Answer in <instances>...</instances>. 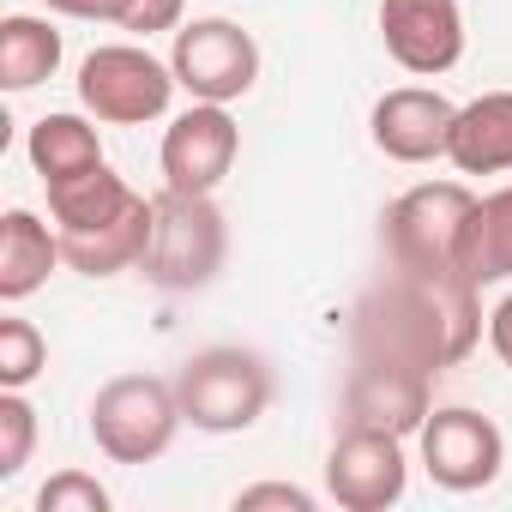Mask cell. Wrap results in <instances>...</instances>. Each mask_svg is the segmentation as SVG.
<instances>
[{"label": "cell", "mask_w": 512, "mask_h": 512, "mask_svg": "<svg viewBox=\"0 0 512 512\" xmlns=\"http://www.w3.org/2000/svg\"><path fill=\"white\" fill-rule=\"evenodd\" d=\"M482 290L458 272H398L356 308V356L410 362L440 374L464 362L482 338Z\"/></svg>", "instance_id": "1"}, {"label": "cell", "mask_w": 512, "mask_h": 512, "mask_svg": "<svg viewBox=\"0 0 512 512\" xmlns=\"http://www.w3.org/2000/svg\"><path fill=\"white\" fill-rule=\"evenodd\" d=\"M223 253H229V229H223V211L211 205V193L163 187L151 199V247L139 266L157 290H169V296L205 290L223 272Z\"/></svg>", "instance_id": "2"}, {"label": "cell", "mask_w": 512, "mask_h": 512, "mask_svg": "<svg viewBox=\"0 0 512 512\" xmlns=\"http://www.w3.org/2000/svg\"><path fill=\"white\" fill-rule=\"evenodd\" d=\"M175 398H181V416L199 434H241L272 404V368L253 350L217 344V350H199V356L181 362Z\"/></svg>", "instance_id": "3"}, {"label": "cell", "mask_w": 512, "mask_h": 512, "mask_svg": "<svg viewBox=\"0 0 512 512\" xmlns=\"http://www.w3.org/2000/svg\"><path fill=\"white\" fill-rule=\"evenodd\" d=\"M181 398L157 374H115L91 398V440L109 464H151L175 446L181 428Z\"/></svg>", "instance_id": "4"}, {"label": "cell", "mask_w": 512, "mask_h": 512, "mask_svg": "<svg viewBox=\"0 0 512 512\" xmlns=\"http://www.w3.org/2000/svg\"><path fill=\"white\" fill-rule=\"evenodd\" d=\"M476 211L464 181H422L386 205V260L398 272H458V241ZM464 278V272H458Z\"/></svg>", "instance_id": "5"}, {"label": "cell", "mask_w": 512, "mask_h": 512, "mask_svg": "<svg viewBox=\"0 0 512 512\" xmlns=\"http://www.w3.org/2000/svg\"><path fill=\"white\" fill-rule=\"evenodd\" d=\"M169 97H175V67L139 43H103L79 67V103L109 127H145L169 109Z\"/></svg>", "instance_id": "6"}, {"label": "cell", "mask_w": 512, "mask_h": 512, "mask_svg": "<svg viewBox=\"0 0 512 512\" xmlns=\"http://www.w3.org/2000/svg\"><path fill=\"white\" fill-rule=\"evenodd\" d=\"M169 67L193 103H235L260 85V43L235 19H193L175 31Z\"/></svg>", "instance_id": "7"}, {"label": "cell", "mask_w": 512, "mask_h": 512, "mask_svg": "<svg viewBox=\"0 0 512 512\" xmlns=\"http://www.w3.org/2000/svg\"><path fill=\"white\" fill-rule=\"evenodd\" d=\"M410 488V464H404V434L392 428H368L350 422L326 458V494L344 512H386L398 506Z\"/></svg>", "instance_id": "8"}, {"label": "cell", "mask_w": 512, "mask_h": 512, "mask_svg": "<svg viewBox=\"0 0 512 512\" xmlns=\"http://www.w3.org/2000/svg\"><path fill=\"white\" fill-rule=\"evenodd\" d=\"M416 440H422V470H428L446 494H476V488H488V482L500 476V464H506L500 428H494L482 410H464V404L428 410V422H422Z\"/></svg>", "instance_id": "9"}, {"label": "cell", "mask_w": 512, "mask_h": 512, "mask_svg": "<svg viewBox=\"0 0 512 512\" xmlns=\"http://www.w3.org/2000/svg\"><path fill=\"white\" fill-rule=\"evenodd\" d=\"M235 151H241V127L229 115V103H193L169 121L163 133V187H181V193H217L223 175L235 169Z\"/></svg>", "instance_id": "10"}, {"label": "cell", "mask_w": 512, "mask_h": 512, "mask_svg": "<svg viewBox=\"0 0 512 512\" xmlns=\"http://www.w3.org/2000/svg\"><path fill=\"white\" fill-rule=\"evenodd\" d=\"M380 43L404 73L440 79L464 61V13L458 0H380Z\"/></svg>", "instance_id": "11"}, {"label": "cell", "mask_w": 512, "mask_h": 512, "mask_svg": "<svg viewBox=\"0 0 512 512\" xmlns=\"http://www.w3.org/2000/svg\"><path fill=\"white\" fill-rule=\"evenodd\" d=\"M452 121H458V103H446L440 91L428 85H398L374 103L368 127H374V145L392 157V163H434L446 157V139H452Z\"/></svg>", "instance_id": "12"}, {"label": "cell", "mask_w": 512, "mask_h": 512, "mask_svg": "<svg viewBox=\"0 0 512 512\" xmlns=\"http://www.w3.org/2000/svg\"><path fill=\"white\" fill-rule=\"evenodd\" d=\"M428 386H434V374H422V368H410V362L356 356L344 410H350V422H368V428L422 434V422H428Z\"/></svg>", "instance_id": "13"}, {"label": "cell", "mask_w": 512, "mask_h": 512, "mask_svg": "<svg viewBox=\"0 0 512 512\" xmlns=\"http://www.w3.org/2000/svg\"><path fill=\"white\" fill-rule=\"evenodd\" d=\"M446 157L458 175H506L512 169V91H482L458 109Z\"/></svg>", "instance_id": "14"}, {"label": "cell", "mask_w": 512, "mask_h": 512, "mask_svg": "<svg viewBox=\"0 0 512 512\" xmlns=\"http://www.w3.org/2000/svg\"><path fill=\"white\" fill-rule=\"evenodd\" d=\"M61 260H67L61 229H49L37 211H7L0 217V302L37 296Z\"/></svg>", "instance_id": "15"}, {"label": "cell", "mask_w": 512, "mask_h": 512, "mask_svg": "<svg viewBox=\"0 0 512 512\" xmlns=\"http://www.w3.org/2000/svg\"><path fill=\"white\" fill-rule=\"evenodd\" d=\"M127 205H139V193H133L109 163H97V169H85V175H73V181H55V187H49V217H55L61 241H67V235H91V229L115 223Z\"/></svg>", "instance_id": "16"}, {"label": "cell", "mask_w": 512, "mask_h": 512, "mask_svg": "<svg viewBox=\"0 0 512 512\" xmlns=\"http://www.w3.org/2000/svg\"><path fill=\"white\" fill-rule=\"evenodd\" d=\"M458 272L476 290L512 278V187L476 199V211L464 223V241H458Z\"/></svg>", "instance_id": "17"}, {"label": "cell", "mask_w": 512, "mask_h": 512, "mask_svg": "<svg viewBox=\"0 0 512 512\" xmlns=\"http://www.w3.org/2000/svg\"><path fill=\"white\" fill-rule=\"evenodd\" d=\"M25 157L43 175V187H55V181H73V175L97 169L103 163V139H97V127L85 115H43L31 127V139H25Z\"/></svg>", "instance_id": "18"}, {"label": "cell", "mask_w": 512, "mask_h": 512, "mask_svg": "<svg viewBox=\"0 0 512 512\" xmlns=\"http://www.w3.org/2000/svg\"><path fill=\"white\" fill-rule=\"evenodd\" d=\"M61 67V31L49 19L13 13L0 25V85L7 91H37L43 79H55Z\"/></svg>", "instance_id": "19"}, {"label": "cell", "mask_w": 512, "mask_h": 512, "mask_svg": "<svg viewBox=\"0 0 512 512\" xmlns=\"http://www.w3.org/2000/svg\"><path fill=\"white\" fill-rule=\"evenodd\" d=\"M49 368V344L31 320H0V386L25 392L37 374Z\"/></svg>", "instance_id": "20"}, {"label": "cell", "mask_w": 512, "mask_h": 512, "mask_svg": "<svg viewBox=\"0 0 512 512\" xmlns=\"http://www.w3.org/2000/svg\"><path fill=\"white\" fill-rule=\"evenodd\" d=\"M31 446H37V410L25 392L0 386V482H13L25 464H31Z\"/></svg>", "instance_id": "21"}, {"label": "cell", "mask_w": 512, "mask_h": 512, "mask_svg": "<svg viewBox=\"0 0 512 512\" xmlns=\"http://www.w3.org/2000/svg\"><path fill=\"white\" fill-rule=\"evenodd\" d=\"M109 488L91 476V470H55L43 488H37V512H109Z\"/></svg>", "instance_id": "22"}, {"label": "cell", "mask_w": 512, "mask_h": 512, "mask_svg": "<svg viewBox=\"0 0 512 512\" xmlns=\"http://www.w3.org/2000/svg\"><path fill=\"white\" fill-rule=\"evenodd\" d=\"M266 506H278V512H314V494L296 488V482H253V488L235 494V512H266Z\"/></svg>", "instance_id": "23"}, {"label": "cell", "mask_w": 512, "mask_h": 512, "mask_svg": "<svg viewBox=\"0 0 512 512\" xmlns=\"http://www.w3.org/2000/svg\"><path fill=\"white\" fill-rule=\"evenodd\" d=\"M121 31H133V37L181 31V0H133V13H127V25H121Z\"/></svg>", "instance_id": "24"}, {"label": "cell", "mask_w": 512, "mask_h": 512, "mask_svg": "<svg viewBox=\"0 0 512 512\" xmlns=\"http://www.w3.org/2000/svg\"><path fill=\"white\" fill-rule=\"evenodd\" d=\"M49 13H67V19H103V25H127L133 0H43Z\"/></svg>", "instance_id": "25"}, {"label": "cell", "mask_w": 512, "mask_h": 512, "mask_svg": "<svg viewBox=\"0 0 512 512\" xmlns=\"http://www.w3.org/2000/svg\"><path fill=\"white\" fill-rule=\"evenodd\" d=\"M488 344H494V356L512 368V296L494 302V314H488Z\"/></svg>", "instance_id": "26"}]
</instances>
